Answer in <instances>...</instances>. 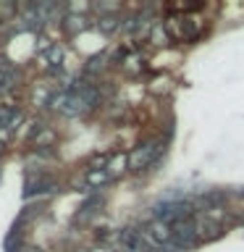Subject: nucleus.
<instances>
[{
	"label": "nucleus",
	"instance_id": "0eeeda50",
	"mask_svg": "<svg viewBox=\"0 0 244 252\" xmlns=\"http://www.w3.org/2000/svg\"><path fill=\"white\" fill-rule=\"evenodd\" d=\"M118 27V19H100V29L102 32H113Z\"/></svg>",
	"mask_w": 244,
	"mask_h": 252
},
{
	"label": "nucleus",
	"instance_id": "423d86ee",
	"mask_svg": "<svg viewBox=\"0 0 244 252\" xmlns=\"http://www.w3.org/2000/svg\"><path fill=\"white\" fill-rule=\"evenodd\" d=\"M45 61L50 63L53 68H55V66H61V61H63V50H61L58 45H50V47L45 50Z\"/></svg>",
	"mask_w": 244,
	"mask_h": 252
},
{
	"label": "nucleus",
	"instance_id": "20e7f679",
	"mask_svg": "<svg viewBox=\"0 0 244 252\" xmlns=\"http://www.w3.org/2000/svg\"><path fill=\"white\" fill-rule=\"evenodd\" d=\"M110 179V171L108 168H94V171H90V173H87V184H90V187H100V184H105V181Z\"/></svg>",
	"mask_w": 244,
	"mask_h": 252
},
{
	"label": "nucleus",
	"instance_id": "6e6552de",
	"mask_svg": "<svg viewBox=\"0 0 244 252\" xmlns=\"http://www.w3.org/2000/svg\"><path fill=\"white\" fill-rule=\"evenodd\" d=\"M68 21H71V24H68L71 29H82V27H84V19H68Z\"/></svg>",
	"mask_w": 244,
	"mask_h": 252
},
{
	"label": "nucleus",
	"instance_id": "f257e3e1",
	"mask_svg": "<svg viewBox=\"0 0 244 252\" xmlns=\"http://www.w3.org/2000/svg\"><path fill=\"white\" fill-rule=\"evenodd\" d=\"M50 105L55 110H61V113H66V116H79L82 110L90 108L84 102V97H79V94H74V92H58V94H53Z\"/></svg>",
	"mask_w": 244,
	"mask_h": 252
},
{
	"label": "nucleus",
	"instance_id": "7ed1b4c3",
	"mask_svg": "<svg viewBox=\"0 0 244 252\" xmlns=\"http://www.w3.org/2000/svg\"><path fill=\"white\" fill-rule=\"evenodd\" d=\"M19 118H21V113L16 108H0V129H11V126H16L19 124Z\"/></svg>",
	"mask_w": 244,
	"mask_h": 252
},
{
	"label": "nucleus",
	"instance_id": "39448f33",
	"mask_svg": "<svg viewBox=\"0 0 244 252\" xmlns=\"http://www.w3.org/2000/svg\"><path fill=\"white\" fill-rule=\"evenodd\" d=\"M13 84H16V74H13L11 68H3V71H0V94L11 92Z\"/></svg>",
	"mask_w": 244,
	"mask_h": 252
},
{
	"label": "nucleus",
	"instance_id": "f03ea898",
	"mask_svg": "<svg viewBox=\"0 0 244 252\" xmlns=\"http://www.w3.org/2000/svg\"><path fill=\"white\" fill-rule=\"evenodd\" d=\"M157 150H160L157 145H145V147L134 150V153L129 155V168H131V171H142V168H147V165L155 160Z\"/></svg>",
	"mask_w": 244,
	"mask_h": 252
}]
</instances>
